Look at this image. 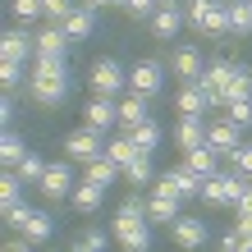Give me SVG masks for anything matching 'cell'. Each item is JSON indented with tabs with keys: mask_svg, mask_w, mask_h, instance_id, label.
<instances>
[{
	"mask_svg": "<svg viewBox=\"0 0 252 252\" xmlns=\"http://www.w3.org/2000/svg\"><path fill=\"white\" fill-rule=\"evenodd\" d=\"M179 206H184V197H156L152 192V197H147V220H152V225H174V220L184 216Z\"/></svg>",
	"mask_w": 252,
	"mask_h": 252,
	"instance_id": "ac0fdd59",
	"label": "cell"
},
{
	"mask_svg": "<svg viewBox=\"0 0 252 252\" xmlns=\"http://www.w3.org/2000/svg\"><path fill=\"white\" fill-rule=\"evenodd\" d=\"M23 206V179H19V170H5L0 174V211H19Z\"/></svg>",
	"mask_w": 252,
	"mask_h": 252,
	"instance_id": "44dd1931",
	"label": "cell"
},
{
	"mask_svg": "<svg viewBox=\"0 0 252 252\" xmlns=\"http://www.w3.org/2000/svg\"><path fill=\"white\" fill-rule=\"evenodd\" d=\"M0 60H9V64H28V69H32V60H37V32L9 28V32L0 37Z\"/></svg>",
	"mask_w": 252,
	"mask_h": 252,
	"instance_id": "9c48e42d",
	"label": "cell"
},
{
	"mask_svg": "<svg viewBox=\"0 0 252 252\" xmlns=\"http://www.w3.org/2000/svg\"><path fill=\"white\" fill-rule=\"evenodd\" d=\"M124 179L133 188H142V184H156V170H152V156H133L128 165H124Z\"/></svg>",
	"mask_w": 252,
	"mask_h": 252,
	"instance_id": "f546056e",
	"label": "cell"
},
{
	"mask_svg": "<svg viewBox=\"0 0 252 252\" xmlns=\"http://www.w3.org/2000/svg\"><path fill=\"white\" fill-rule=\"evenodd\" d=\"M32 73H69V55H37Z\"/></svg>",
	"mask_w": 252,
	"mask_h": 252,
	"instance_id": "8d00e7d4",
	"label": "cell"
},
{
	"mask_svg": "<svg viewBox=\"0 0 252 252\" xmlns=\"http://www.w3.org/2000/svg\"><path fill=\"white\" fill-rule=\"evenodd\" d=\"M124 9H128V19H152V14L160 9V0H124Z\"/></svg>",
	"mask_w": 252,
	"mask_h": 252,
	"instance_id": "ab89813d",
	"label": "cell"
},
{
	"mask_svg": "<svg viewBox=\"0 0 252 252\" xmlns=\"http://www.w3.org/2000/svg\"><path fill=\"white\" fill-rule=\"evenodd\" d=\"M202 202H206V206H225V174L202 179Z\"/></svg>",
	"mask_w": 252,
	"mask_h": 252,
	"instance_id": "d590c367",
	"label": "cell"
},
{
	"mask_svg": "<svg viewBox=\"0 0 252 252\" xmlns=\"http://www.w3.org/2000/svg\"><path fill=\"white\" fill-rule=\"evenodd\" d=\"M110 5H124V0H110Z\"/></svg>",
	"mask_w": 252,
	"mask_h": 252,
	"instance_id": "f907efd6",
	"label": "cell"
},
{
	"mask_svg": "<svg viewBox=\"0 0 252 252\" xmlns=\"http://www.w3.org/2000/svg\"><path fill=\"white\" fill-rule=\"evenodd\" d=\"M73 252H92V248H87V243H83V239H78V243H73Z\"/></svg>",
	"mask_w": 252,
	"mask_h": 252,
	"instance_id": "7dc6e473",
	"label": "cell"
},
{
	"mask_svg": "<svg viewBox=\"0 0 252 252\" xmlns=\"http://www.w3.org/2000/svg\"><path fill=\"white\" fill-rule=\"evenodd\" d=\"M188 23L202 37H229V0H188Z\"/></svg>",
	"mask_w": 252,
	"mask_h": 252,
	"instance_id": "7a4b0ae2",
	"label": "cell"
},
{
	"mask_svg": "<svg viewBox=\"0 0 252 252\" xmlns=\"http://www.w3.org/2000/svg\"><path fill=\"white\" fill-rule=\"evenodd\" d=\"M9 9H14V19H19V23L46 19V0H9Z\"/></svg>",
	"mask_w": 252,
	"mask_h": 252,
	"instance_id": "1f68e13d",
	"label": "cell"
},
{
	"mask_svg": "<svg viewBox=\"0 0 252 252\" xmlns=\"http://www.w3.org/2000/svg\"><path fill=\"white\" fill-rule=\"evenodd\" d=\"M69 73H32L28 69V96L37 101V106H64L69 96Z\"/></svg>",
	"mask_w": 252,
	"mask_h": 252,
	"instance_id": "5b68a950",
	"label": "cell"
},
{
	"mask_svg": "<svg viewBox=\"0 0 252 252\" xmlns=\"http://www.w3.org/2000/svg\"><path fill=\"white\" fill-rule=\"evenodd\" d=\"M83 124L96 128V133L115 128V124H120V101H115V96H92V101L83 106Z\"/></svg>",
	"mask_w": 252,
	"mask_h": 252,
	"instance_id": "4fadbf2b",
	"label": "cell"
},
{
	"mask_svg": "<svg viewBox=\"0 0 252 252\" xmlns=\"http://www.w3.org/2000/svg\"><path fill=\"white\" fill-rule=\"evenodd\" d=\"M239 243H243V234L234 229V234H225V239H220V252H239Z\"/></svg>",
	"mask_w": 252,
	"mask_h": 252,
	"instance_id": "7bdbcfd3",
	"label": "cell"
},
{
	"mask_svg": "<svg viewBox=\"0 0 252 252\" xmlns=\"http://www.w3.org/2000/svg\"><path fill=\"white\" fill-rule=\"evenodd\" d=\"M37 55H69V32L64 23H46L37 32Z\"/></svg>",
	"mask_w": 252,
	"mask_h": 252,
	"instance_id": "d6986e66",
	"label": "cell"
},
{
	"mask_svg": "<svg viewBox=\"0 0 252 252\" xmlns=\"http://www.w3.org/2000/svg\"><path fill=\"white\" fill-rule=\"evenodd\" d=\"M5 225H9V229H19L32 248H37V243H46L51 234H55V220H51V211H41V206H19V211H9V216H5Z\"/></svg>",
	"mask_w": 252,
	"mask_h": 252,
	"instance_id": "3957f363",
	"label": "cell"
},
{
	"mask_svg": "<svg viewBox=\"0 0 252 252\" xmlns=\"http://www.w3.org/2000/svg\"><path fill=\"white\" fill-rule=\"evenodd\" d=\"M234 73H239V64H234V60H211V64H206V73H202L197 83H202V92L211 96V92H225Z\"/></svg>",
	"mask_w": 252,
	"mask_h": 252,
	"instance_id": "2e32d148",
	"label": "cell"
},
{
	"mask_svg": "<svg viewBox=\"0 0 252 252\" xmlns=\"http://www.w3.org/2000/svg\"><path fill=\"white\" fill-rule=\"evenodd\" d=\"M239 252H252V239H243V243H239Z\"/></svg>",
	"mask_w": 252,
	"mask_h": 252,
	"instance_id": "c3c4849f",
	"label": "cell"
},
{
	"mask_svg": "<svg viewBox=\"0 0 252 252\" xmlns=\"http://www.w3.org/2000/svg\"><path fill=\"white\" fill-rule=\"evenodd\" d=\"M5 252H32V243H28L23 234H19V239H14V243H5Z\"/></svg>",
	"mask_w": 252,
	"mask_h": 252,
	"instance_id": "f6af8a7d",
	"label": "cell"
},
{
	"mask_svg": "<svg viewBox=\"0 0 252 252\" xmlns=\"http://www.w3.org/2000/svg\"><path fill=\"white\" fill-rule=\"evenodd\" d=\"M165 64H160V60H138V64H133L128 69V92H138V96H147V101H152V96H160V87H165Z\"/></svg>",
	"mask_w": 252,
	"mask_h": 252,
	"instance_id": "52a82bcc",
	"label": "cell"
},
{
	"mask_svg": "<svg viewBox=\"0 0 252 252\" xmlns=\"http://www.w3.org/2000/svg\"><path fill=\"white\" fill-rule=\"evenodd\" d=\"M147 120H152V110H147V96L128 92V96L120 101V128H124V133H133V128L147 124Z\"/></svg>",
	"mask_w": 252,
	"mask_h": 252,
	"instance_id": "e0dca14e",
	"label": "cell"
},
{
	"mask_svg": "<svg viewBox=\"0 0 252 252\" xmlns=\"http://www.w3.org/2000/svg\"><path fill=\"white\" fill-rule=\"evenodd\" d=\"M170 239H174V248H184V252H197V248H206L211 229H206V220H202V216H179V220L170 225Z\"/></svg>",
	"mask_w": 252,
	"mask_h": 252,
	"instance_id": "30bf717a",
	"label": "cell"
},
{
	"mask_svg": "<svg viewBox=\"0 0 252 252\" xmlns=\"http://www.w3.org/2000/svg\"><path fill=\"white\" fill-rule=\"evenodd\" d=\"M184 165H192L202 179H211V174H220V156L211 147H192V152H184Z\"/></svg>",
	"mask_w": 252,
	"mask_h": 252,
	"instance_id": "484cf974",
	"label": "cell"
},
{
	"mask_svg": "<svg viewBox=\"0 0 252 252\" xmlns=\"http://www.w3.org/2000/svg\"><path fill=\"white\" fill-rule=\"evenodd\" d=\"M248 192H252V184H248Z\"/></svg>",
	"mask_w": 252,
	"mask_h": 252,
	"instance_id": "816d5d0a",
	"label": "cell"
},
{
	"mask_svg": "<svg viewBox=\"0 0 252 252\" xmlns=\"http://www.w3.org/2000/svg\"><path fill=\"white\" fill-rule=\"evenodd\" d=\"M252 32V0H229V37Z\"/></svg>",
	"mask_w": 252,
	"mask_h": 252,
	"instance_id": "83f0119b",
	"label": "cell"
},
{
	"mask_svg": "<svg viewBox=\"0 0 252 252\" xmlns=\"http://www.w3.org/2000/svg\"><path fill=\"white\" fill-rule=\"evenodd\" d=\"M120 174H124V170L115 165L110 156H96V160H87V165H83V179H87V184H101V188H110Z\"/></svg>",
	"mask_w": 252,
	"mask_h": 252,
	"instance_id": "7402d4cb",
	"label": "cell"
},
{
	"mask_svg": "<svg viewBox=\"0 0 252 252\" xmlns=\"http://www.w3.org/2000/svg\"><path fill=\"white\" fill-rule=\"evenodd\" d=\"M174 110H179V115H206V92H202V83H184V92L174 96Z\"/></svg>",
	"mask_w": 252,
	"mask_h": 252,
	"instance_id": "d4e9b609",
	"label": "cell"
},
{
	"mask_svg": "<svg viewBox=\"0 0 252 252\" xmlns=\"http://www.w3.org/2000/svg\"><path fill=\"white\" fill-rule=\"evenodd\" d=\"M87 83H92V96H120L128 87V69L120 60H110V55H101V60H92V69H87Z\"/></svg>",
	"mask_w": 252,
	"mask_h": 252,
	"instance_id": "277c9868",
	"label": "cell"
},
{
	"mask_svg": "<svg viewBox=\"0 0 252 252\" xmlns=\"http://www.w3.org/2000/svg\"><path fill=\"white\" fill-rule=\"evenodd\" d=\"M174 142H179V152H192V147H206V120H202V115H179Z\"/></svg>",
	"mask_w": 252,
	"mask_h": 252,
	"instance_id": "9a60e30c",
	"label": "cell"
},
{
	"mask_svg": "<svg viewBox=\"0 0 252 252\" xmlns=\"http://www.w3.org/2000/svg\"><path fill=\"white\" fill-rule=\"evenodd\" d=\"M165 179L179 188V197H184V202H188V197H202V174L192 170V165H170V170H165Z\"/></svg>",
	"mask_w": 252,
	"mask_h": 252,
	"instance_id": "ffe728a7",
	"label": "cell"
},
{
	"mask_svg": "<svg viewBox=\"0 0 252 252\" xmlns=\"http://www.w3.org/2000/svg\"><path fill=\"white\" fill-rule=\"evenodd\" d=\"M243 96H252V69L248 64H239V73H234L229 87H225V101H243Z\"/></svg>",
	"mask_w": 252,
	"mask_h": 252,
	"instance_id": "d6a6232c",
	"label": "cell"
},
{
	"mask_svg": "<svg viewBox=\"0 0 252 252\" xmlns=\"http://www.w3.org/2000/svg\"><path fill=\"white\" fill-rule=\"evenodd\" d=\"M160 5H179V0H160Z\"/></svg>",
	"mask_w": 252,
	"mask_h": 252,
	"instance_id": "681fc988",
	"label": "cell"
},
{
	"mask_svg": "<svg viewBox=\"0 0 252 252\" xmlns=\"http://www.w3.org/2000/svg\"><path fill=\"white\" fill-rule=\"evenodd\" d=\"M0 120H5V128H9V120H14V96L5 92V101H0Z\"/></svg>",
	"mask_w": 252,
	"mask_h": 252,
	"instance_id": "ee69618b",
	"label": "cell"
},
{
	"mask_svg": "<svg viewBox=\"0 0 252 252\" xmlns=\"http://www.w3.org/2000/svg\"><path fill=\"white\" fill-rule=\"evenodd\" d=\"M110 239H115V229H87V234H83V243L92 248V252H106Z\"/></svg>",
	"mask_w": 252,
	"mask_h": 252,
	"instance_id": "60d3db41",
	"label": "cell"
},
{
	"mask_svg": "<svg viewBox=\"0 0 252 252\" xmlns=\"http://www.w3.org/2000/svg\"><path fill=\"white\" fill-rule=\"evenodd\" d=\"M128 138L138 142V152H142V156H152V152H156V142H160V124H156V120H147V124L133 128Z\"/></svg>",
	"mask_w": 252,
	"mask_h": 252,
	"instance_id": "4dcf8cb0",
	"label": "cell"
},
{
	"mask_svg": "<svg viewBox=\"0 0 252 252\" xmlns=\"http://www.w3.org/2000/svg\"><path fill=\"white\" fill-rule=\"evenodd\" d=\"M28 152H32V147H28V142L19 138V133H14V128H5V138H0V160H5V170H14V165H19V160L28 156Z\"/></svg>",
	"mask_w": 252,
	"mask_h": 252,
	"instance_id": "4316f807",
	"label": "cell"
},
{
	"mask_svg": "<svg viewBox=\"0 0 252 252\" xmlns=\"http://www.w3.org/2000/svg\"><path fill=\"white\" fill-rule=\"evenodd\" d=\"M165 69H170L179 83H197L202 73H206V60H202V51H197V46H174V51H170V60H165Z\"/></svg>",
	"mask_w": 252,
	"mask_h": 252,
	"instance_id": "8fae6325",
	"label": "cell"
},
{
	"mask_svg": "<svg viewBox=\"0 0 252 252\" xmlns=\"http://www.w3.org/2000/svg\"><path fill=\"white\" fill-rule=\"evenodd\" d=\"M206 147H211L216 156H225V160H229V156L243 147V128H239V124H229V120H211V124H206Z\"/></svg>",
	"mask_w": 252,
	"mask_h": 252,
	"instance_id": "7c38bea8",
	"label": "cell"
},
{
	"mask_svg": "<svg viewBox=\"0 0 252 252\" xmlns=\"http://www.w3.org/2000/svg\"><path fill=\"white\" fill-rule=\"evenodd\" d=\"M92 28H96V9H87V5H78V9L64 19L69 41H87V37H92Z\"/></svg>",
	"mask_w": 252,
	"mask_h": 252,
	"instance_id": "603a6c76",
	"label": "cell"
},
{
	"mask_svg": "<svg viewBox=\"0 0 252 252\" xmlns=\"http://www.w3.org/2000/svg\"><path fill=\"white\" fill-rule=\"evenodd\" d=\"M78 5H87V9H106L110 0H78Z\"/></svg>",
	"mask_w": 252,
	"mask_h": 252,
	"instance_id": "bcb514c9",
	"label": "cell"
},
{
	"mask_svg": "<svg viewBox=\"0 0 252 252\" xmlns=\"http://www.w3.org/2000/svg\"><path fill=\"white\" fill-rule=\"evenodd\" d=\"M14 170H19V179H23V184H41V174H46V160H41L37 152H28Z\"/></svg>",
	"mask_w": 252,
	"mask_h": 252,
	"instance_id": "836d02e7",
	"label": "cell"
},
{
	"mask_svg": "<svg viewBox=\"0 0 252 252\" xmlns=\"http://www.w3.org/2000/svg\"><path fill=\"white\" fill-rule=\"evenodd\" d=\"M106 156H110V160H115V165H120V170H124V165H128V160H133V156H142V152H138V142H133V138H128V133H120V138H110V142H106Z\"/></svg>",
	"mask_w": 252,
	"mask_h": 252,
	"instance_id": "f1b7e54d",
	"label": "cell"
},
{
	"mask_svg": "<svg viewBox=\"0 0 252 252\" xmlns=\"http://www.w3.org/2000/svg\"><path fill=\"white\" fill-rule=\"evenodd\" d=\"M225 120H229V124H239V128H252V96L229 101V106H225Z\"/></svg>",
	"mask_w": 252,
	"mask_h": 252,
	"instance_id": "e575fe53",
	"label": "cell"
},
{
	"mask_svg": "<svg viewBox=\"0 0 252 252\" xmlns=\"http://www.w3.org/2000/svg\"><path fill=\"white\" fill-rule=\"evenodd\" d=\"M229 165L239 170V174H248V179H252V142H248V147H239V152L229 156Z\"/></svg>",
	"mask_w": 252,
	"mask_h": 252,
	"instance_id": "b9f144b4",
	"label": "cell"
},
{
	"mask_svg": "<svg viewBox=\"0 0 252 252\" xmlns=\"http://www.w3.org/2000/svg\"><path fill=\"white\" fill-rule=\"evenodd\" d=\"M115 243L124 252H152V220H147V197H128L120 202V211L110 220Z\"/></svg>",
	"mask_w": 252,
	"mask_h": 252,
	"instance_id": "6da1fadb",
	"label": "cell"
},
{
	"mask_svg": "<svg viewBox=\"0 0 252 252\" xmlns=\"http://www.w3.org/2000/svg\"><path fill=\"white\" fill-rule=\"evenodd\" d=\"M69 202H73V211H83V216H92L96 206L106 202V188H101V184H87V179H83L78 188H73V197H69Z\"/></svg>",
	"mask_w": 252,
	"mask_h": 252,
	"instance_id": "cb8c5ba5",
	"label": "cell"
},
{
	"mask_svg": "<svg viewBox=\"0 0 252 252\" xmlns=\"http://www.w3.org/2000/svg\"><path fill=\"white\" fill-rule=\"evenodd\" d=\"M78 9V0H46V23H64Z\"/></svg>",
	"mask_w": 252,
	"mask_h": 252,
	"instance_id": "74e56055",
	"label": "cell"
},
{
	"mask_svg": "<svg viewBox=\"0 0 252 252\" xmlns=\"http://www.w3.org/2000/svg\"><path fill=\"white\" fill-rule=\"evenodd\" d=\"M37 188H41V197H46V202H64V197H73L78 179H73V170H69V156H64V160H51Z\"/></svg>",
	"mask_w": 252,
	"mask_h": 252,
	"instance_id": "ba28073f",
	"label": "cell"
},
{
	"mask_svg": "<svg viewBox=\"0 0 252 252\" xmlns=\"http://www.w3.org/2000/svg\"><path fill=\"white\" fill-rule=\"evenodd\" d=\"M64 156L73 160V165H87V160H96V156H106V133H96V128H73L69 138H64Z\"/></svg>",
	"mask_w": 252,
	"mask_h": 252,
	"instance_id": "8992f818",
	"label": "cell"
},
{
	"mask_svg": "<svg viewBox=\"0 0 252 252\" xmlns=\"http://www.w3.org/2000/svg\"><path fill=\"white\" fill-rule=\"evenodd\" d=\"M184 19H188V14H184L179 5H160V9H156V14H152V19H147V23H152V37L170 41V37H179Z\"/></svg>",
	"mask_w": 252,
	"mask_h": 252,
	"instance_id": "5bb4252c",
	"label": "cell"
},
{
	"mask_svg": "<svg viewBox=\"0 0 252 252\" xmlns=\"http://www.w3.org/2000/svg\"><path fill=\"white\" fill-rule=\"evenodd\" d=\"M23 73H28V64H9V60H0V83H5V92H14V87L23 83Z\"/></svg>",
	"mask_w": 252,
	"mask_h": 252,
	"instance_id": "f35d334b",
	"label": "cell"
}]
</instances>
